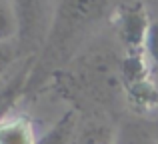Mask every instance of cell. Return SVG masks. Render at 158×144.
<instances>
[{
    "mask_svg": "<svg viewBox=\"0 0 158 144\" xmlns=\"http://www.w3.org/2000/svg\"><path fill=\"white\" fill-rule=\"evenodd\" d=\"M142 48H144V60H146L148 74L152 78V84H156L158 88V18H154L148 24Z\"/></svg>",
    "mask_w": 158,
    "mask_h": 144,
    "instance_id": "cell-4",
    "label": "cell"
},
{
    "mask_svg": "<svg viewBox=\"0 0 158 144\" xmlns=\"http://www.w3.org/2000/svg\"><path fill=\"white\" fill-rule=\"evenodd\" d=\"M20 32L16 8L8 0H0V44H10Z\"/></svg>",
    "mask_w": 158,
    "mask_h": 144,
    "instance_id": "cell-8",
    "label": "cell"
},
{
    "mask_svg": "<svg viewBox=\"0 0 158 144\" xmlns=\"http://www.w3.org/2000/svg\"><path fill=\"white\" fill-rule=\"evenodd\" d=\"M14 60V48L10 44H0V76L6 72V68Z\"/></svg>",
    "mask_w": 158,
    "mask_h": 144,
    "instance_id": "cell-10",
    "label": "cell"
},
{
    "mask_svg": "<svg viewBox=\"0 0 158 144\" xmlns=\"http://www.w3.org/2000/svg\"><path fill=\"white\" fill-rule=\"evenodd\" d=\"M36 128L30 118L22 114H8L0 120V144H36Z\"/></svg>",
    "mask_w": 158,
    "mask_h": 144,
    "instance_id": "cell-2",
    "label": "cell"
},
{
    "mask_svg": "<svg viewBox=\"0 0 158 144\" xmlns=\"http://www.w3.org/2000/svg\"><path fill=\"white\" fill-rule=\"evenodd\" d=\"M40 6H42V0H14V8H16V14H18L22 32L26 28H30L32 22L38 20Z\"/></svg>",
    "mask_w": 158,
    "mask_h": 144,
    "instance_id": "cell-9",
    "label": "cell"
},
{
    "mask_svg": "<svg viewBox=\"0 0 158 144\" xmlns=\"http://www.w3.org/2000/svg\"><path fill=\"white\" fill-rule=\"evenodd\" d=\"M108 0H58L52 16L46 50L62 52L106 14Z\"/></svg>",
    "mask_w": 158,
    "mask_h": 144,
    "instance_id": "cell-1",
    "label": "cell"
},
{
    "mask_svg": "<svg viewBox=\"0 0 158 144\" xmlns=\"http://www.w3.org/2000/svg\"><path fill=\"white\" fill-rule=\"evenodd\" d=\"M114 144H158V136L138 122H124L116 130Z\"/></svg>",
    "mask_w": 158,
    "mask_h": 144,
    "instance_id": "cell-5",
    "label": "cell"
},
{
    "mask_svg": "<svg viewBox=\"0 0 158 144\" xmlns=\"http://www.w3.org/2000/svg\"><path fill=\"white\" fill-rule=\"evenodd\" d=\"M74 134H76V116L70 110V112L62 114L56 120V124L44 136H40L36 144H72Z\"/></svg>",
    "mask_w": 158,
    "mask_h": 144,
    "instance_id": "cell-3",
    "label": "cell"
},
{
    "mask_svg": "<svg viewBox=\"0 0 158 144\" xmlns=\"http://www.w3.org/2000/svg\"><path fill=\"white\" fill-rule=\"evenodd\" d=\"M24 82H26V68L14 74L8 82L2 84V88H0V120L10 114V108L14 106L16 98L20 96V92L24 88Z\"/></svg>",
    "mask_w": 158,
    "mask_h": 144,
    "instance_id": "cell-7",
    "label": "cell"
},
{
    "mask_svg": "<svg viewBox=\"0 0 158 144\" xmlns=\"http://www.w3.org/2000/svg\"><path fill=\"white\" fill-rule=\"evenodd\" d=\"M116 138V130H112L106 124H86L80 132L74 134L72 144H114Z\"/></svg>",
    "mask_w": 158,
    "mask_h": 144,
    "instance_id": "cell-6",
    "label": "cell"
}]
</instances>
